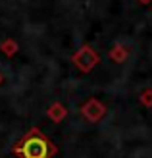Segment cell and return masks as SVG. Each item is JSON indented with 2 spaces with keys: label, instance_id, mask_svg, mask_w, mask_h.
Segmentation results:
<instances>
[{
  "label": "cell",
  "instance_id": "obj_3",
  "mask_svg": "<svg viewBox=\"0 0 152 158\" xmlns=\"http://www.w3.org/2000/svg\"><path fill=\"white\" fill-rule=\"evenodd\" d=\"M81 112H83V116L89 122H98L100 118L104 116V112H106V108H104V104L98 102L97 98H91V100H87L85 104H83Z\"/></svg>",
  "mask_w": 152,
  "mask_h": 158
},
{
  "label": "cell",
  "instance_id": "obj_1",
  "mask_svg": "<svg viewBox=\"0 0 152 158\" xmlns=\"http://www.w3.org/2000/svg\"><path fill=\"white\" fill-rule=\"evenodd\" d=\"M14 152L19 158H52L56 154V147L46 139V135L41 129L33 127L21 137Z\"/></svg>",
  "mask_w": 152,
  "mask_h": 158
},
{
  "label": "cell",
  "instance_id": "obj_5",
  "mask_svg": "<svg viewBox=\"0 0 152 158\" xmlns=\"http://www.w3.org/2000/svg\"><path fill=\"white\" fill-rule=\"evenodd\" d=\"M110 56H112V60H114V62H125V56H127V54H125V48H123V46H116V48L112 50Z\"/></svg>",
  "mask_w": 152,
  "mask_h": 158
},
{
  "label": "cell",
  "instance_id": "obj_6",
  "mask_svg": "<svg viewBox=\"0 0 152 158\" xmlns=\"http://www.w3.org/2000/svg\"><path fill=\"white\" fill-rule=\"evenodd\" d=\"M142 100H145V106H152V93L146 91L145 94H142Z\"/></svg>",
  "mask_w": 152,
  "mask_h": 158
},
{
  "label": "cell",
  "instance_id": "obj_8",
  "mask_svg": "<svg viewBox=\"0 0 152 158\" xmlns=\"http://www.w3.org/2000/svg\"><path fill=\"white\" fill-rule=\"evenodd\" d=\"M0 81H2V75H0Z\"/></svg>",
  "mask_w": 152,
  "mask_h": 158
},
{
  "label": "cell",
  "instance_id": "obj_4",
  "mask_svg": "<svg viewBox=\"0 0 152 158\" xmlns=\"http://www.w3.org/2000/svg\"><path fill=\"white\" fill-rule=\"evenodd\" d=\"M66 114H68V112H66V108H64L60 102H54V104L48 108V116L52 118L54 122H62L64 118H66Z\"/></svg>",
  "mask_w": 152,
  "mask_h": 158
},
{
  "label": "cell",
  "instance_id": "obj_2",
  "mask_svg": "<svg viewBox=\"0 0 152 158\" xmlns=\"http://www.w3.org/2000/svg\"><path fill=\"white\" fill-rule=\"evenodd\" d=\"M73 64L81 69V72L87 73V72H91V69L98 64V56H97V52H94L91 46H83V48L73 56Z\"/></svg>",
  "mask_w": 152,
  "mask_h": 158
},
{
  "label": "cell",
  "instance_id": "obj_7",
  "mask_svg": "<svg viewBox=\"0 0 152 158\" xmlns=\"http://www.w3.org/2000/svg\"><path fill=\"white\" fill-rule=\"evenodd\" d=\"M141 2H145V4H146V2H150V0H141Z\"/></svg>",
  "mask_w": 152,
  "mask_h": 158
}]
</instances>
